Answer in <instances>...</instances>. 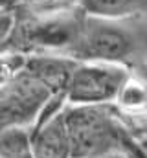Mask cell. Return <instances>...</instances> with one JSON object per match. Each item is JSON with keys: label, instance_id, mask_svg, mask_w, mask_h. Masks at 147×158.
Returning a JSON list of instances; mask_svg holds the SVG:
<instances>
[{"label": "cell", "instance_id": "cell-11", "mask_svg": "<svg viewBox=\"0 0 147 158\" xmlns=\"http://www.w3.org/2000/svg\"><path fill=\"white\" fill-rule=\"evenodd\" d=\"M4 4H6V0H0V7H4Z\"/></svg>", "mask_w": 147, "mask_h": 158}, {"label": "cell", "instance_id": "cell-5", "mask_svg": "<svg viewBox=\"0 0 147 158\" xmlns=\"http://www.w3.org/2000/svg\"><path fill=\"white\" fill-rule=\"evenodd\" d=\"M63 109L65 99H52L32 127L33 158H72Z\"/></svg>", "mask_w": 147, "mask_h": 158}, {"label": "cell", "instance_id": "cell-7", "mask_svg": "<svg viewBox=\"0 0 147 158\" xmlns=\"http://www.w3.org/2000/svg\"><path fill=\"white\" fill-rule=\"evenodd\" d=\"M77 13L88 19L120 22L147 9V0H77Z\"/></svg>", "mask_w": 147, "mask_h": 158}, {"label": "cell", "instance_id": "cell-3", "mask_svg": "<svg viewBox=\"0 0 147 158\" xmlns=\"http://www.w3.org/2000/svg\"><path fill=\"white\" fill-rule=\"evenodd\" d=\"M129 77L131 74L123 64L77 61L65 90V105H112Z\"/></svg>", "mask_w": 147, "mask_h": 158}, {"label": "cell", "instance_id": "cell-8", "mask_svg": "<svg viewBox=\"0 0 147 158\" xmlns=\"http://www.w3.org/2000/svg\"><path fill=\"white\" fill-rule=\"evenodd\" d=\"M32 129H7L0 132V158H33Z\"/></svg>", "mask_w": 147, "mask_h": 158}, {"label": "cell", "instance_id": "cell-12", "mask_svg": "<svg viewBox=\"0 0 147 158\" xmlns=\"http://www.w3.org/2000/svg\"><path fill=\"white\" fill-rule=\"evenodd\" d=\"M110 156H112V155H110ZM103 158H109V156H103Z\"/></svg>", "mask_w": 147, "mask_h": 158}, {"label": "cell", "instance_id": "cell-6", "mask_svg": "<svg viewBox=\"0 0 147 158\" xmlns=\"http://www.w3.org/2000/svg\"><path fill=\"white\" fill-rule=\"evenodd\" d=\"M77 61L63 53H32L24 57L22 68L52 94V98L65 99V90Z\"/></svg>", "mask_w": 147, "mask_h": 158}, {"label": "cell", "instance_id": "cell-4", "mask_svg": "<svg viewBox=\"0 0 147 158\" xmlns=\"http://www.w3.org/2000/svg\"><path fill=\"white\" fill-rule=\"evenodd\" d=\"M52 99V94L20 68L0 88V132L7 129H32L40 112Z\"/></svg>", "mask_w": 147, "mask_h": 158}, {"label": "cell", "instance_id": "cell-1", "mask_svg": "<svg viewBox=\"0 0 147 158\" xmlns=\"http://www.w3.org/2000/svg\"><path fill=\"white\" fill-rule=\"evenodd\" d=\"M72 158H103L125 155V129L112 105L63 109Z\"/></svg>", "mask_w": 147, "mask_h": 158}, {"label": "cell", "instance_id": "cell-9", "mask_svg": "<svg viewBox=\"0 0 147 158\" xmlns=\"http://www.w3.org/2000/svg\"><path fill=\"white\" fill-rule=\"evenodd\" d=\"M116 101H120L127 109L145 107L147 105V88L142 83L134 81L132 77H129L127 83L123 85V88H121V92H120V96H118Z\"/></svg>", "mask_w": 147, "mask_h": 158}, {"label": "cell", "instance_id": "cell-10", "mask_svg": "<svg viewBox=\"0 0 147 158\" xmlns=\"http://www.w3.org/2000/svg\"><path fill=\"white\" fill-rule=\"evenodd\" d=\"M17 30V13L11 7H0V55L7 53Z\"/></svg>", "mask_w": 147, "mask_h": 158}, {"label": "cell", "instance_id": "cell-2", "mask_svg": "<svg viewBox=\"0 0 147 158\" xmlns=\"http://www.w3.org/2000/svg\"><path fill=\"white\" fill-rule=\"evenodd\" d=\"M132 48L134 42L131 33L120 24L83 17L66 55L79 63L123 64L132 53Z\"/></svg>", "mask_w": 147, "mask_h": 158}]
</instances>
